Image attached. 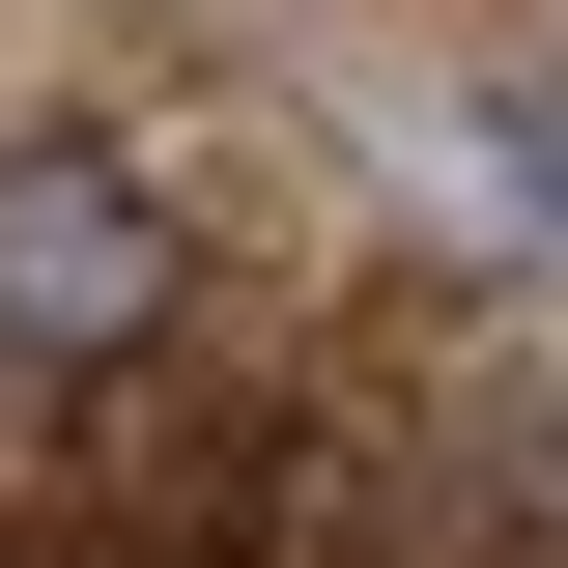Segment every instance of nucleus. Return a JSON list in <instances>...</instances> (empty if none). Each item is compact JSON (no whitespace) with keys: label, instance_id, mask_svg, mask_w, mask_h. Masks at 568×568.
I'll return each mask as SVG.
<instances>
[{"label":"nucleus","instance_id":"nucleus-1","mask_svg":"<svg viewBox=\"0 0 568 568\" xmlns=\"http://www.w3.org/2000/svg\"><path fill=\"white\" fill-rule=\"evenodd\" d=\"M142 342H171V200H142V142L0 114V369H142Z\"/></svg>","mask_w":568,"mask_h":568}]
</instances>
